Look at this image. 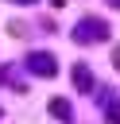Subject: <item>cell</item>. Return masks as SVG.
<instances>
[{
  "label": "cell",
  "mask_w": 120,
  "mask_h": 124,
  "mask_svg": "<svg viewBox=\"0 0 120 124\" xmlns=\"http://www.w3.org/2000/svg\"><path fill=\"white\" fill-rule=\"evenodd\" d=\"M74 39L77 43H97V39H105V23L101 19H85L81 27H74Z\"/></svg>",
  "instance_id": "1"
},
{
  "label": "cell",
  "mask_w": 120,
  "mask_h": 124,
  "mask_svg": "<svg viewBox=\"0 0 120 124\" xmlns=\"http://www.w3.org/2000/svg\"><path fill=\"white\" fill-rule=\"evenodd\" d=\"M27 66H31L35 74H46V78H50V74L58 70V66H54V58H50V54H43V50H35V54L27 58Z\"/></svg>",
  "instance_id": "2"
},
{
  "label": "cell",
  "mask_w": 120,
  "mask_h": 124,
  "mask_svg": "<svg viewBox=\"0 0 120 124\" xmlns=\"http://www.w3.org/2000/svg\"><path fill=\"white\" fill-rule=\"evenodd\" d=\"M74 85H77V89H89V85H93V78H89L85 66H74Z\"/></svg>",
  "instance_id": "3"
},
{
  "label": "cell",
  "mask_w": 120,
  "mask_h": 124,
  "mask_svg": "<svg viewBox=\"0 0 120 124\" xmlns=\"http://www.w3.org/2000/svg\"><path fill=\"white\" fill-rule=\"evenodd\" d=\"M50 112H54L58 120H70V105H66V101H50Z\"/></svg>",
  "instance_id": "4"
},
{
  "label": "cell",
  "mask_w": 120,
  "mask_h": 124,
  "mask_svg": "<svg viewBox=\"0 0 120 124\" xmlns=\"http://www.w3.org/2000/svg\"><path fill=\"white\" fill-rule=\"evenodd\" d=\"M108 124H120V101H108Z\"/></svg>",
  "instance_id": "5"
},
{
  "label": "cell",
  "mask_w": 120,
  "mask_h": 124,
  "mask_svg": "<svg viewBox=\"0 0 120 124\" xmlns=\"http://www.w3.org/2000/svg\"><path fill=\"white\" fill-rule=\"evenodd\" d=\"M19 4H35V0H19Z\"/></svg>",
  "instance_id": "6"
}]
</instances>
